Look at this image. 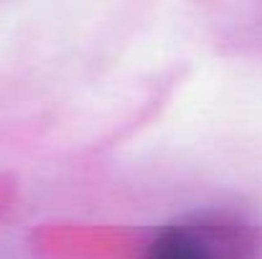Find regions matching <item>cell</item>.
Here are the masks:
<instances>
[{
	"label": "cell",
	"mask_w": 262,
	"mask_h": 259,
	"mask_svg": "<svg viewBox=\"0 0 262 259\" xmlns=\"http://www.w3.org/2000/svg\"><path fill=\"white\" fill-rule=\"evenodd\" d=\"M252 237L242 224L224 219H188L166 224L145 259H252Z\"/></svg>",
	"instance_id": "cell-1"
}]
</instances>
